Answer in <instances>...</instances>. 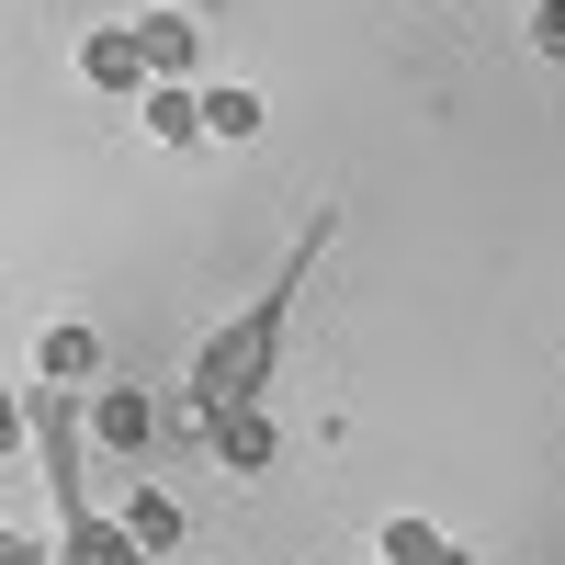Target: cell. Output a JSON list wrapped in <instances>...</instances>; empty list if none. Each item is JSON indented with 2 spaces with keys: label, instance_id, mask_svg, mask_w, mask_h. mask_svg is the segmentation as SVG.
Here are the masks:
<instances>
[{
  "label": "cell",
  "instance_id": "1",
  "mask_svg": "<svg viewBox=\"0 0 565 565\" xmlns=\"http://www.w3.org/2000/svg\"><path fill=\"white\" fill-rule=\"evenodd\" d=\"M328 238H340V215L317 204V215L295 226V249H282V271H271L260 295H249V306H238V317H226L215 340L193 351V418H226V407H260V385H271V351H282V306H295V282L317 271V249H328Z\"/></svg>",
  "mask_w": 565,
  "mask_h": 565
},
{
  "label": "cell",
  "instance_id": "2",
  "mask_svg": "<svg viewBox=\"0 0 565 565\" xmlns=\"http://www.w3.org/2000/svg\"><path fill=\"white\" fill-rule=\"evenodd\" d=\"M79 79L114 90V103H148V90H159V79H148V45H136V23H90V34H79Z\"/></svg>",
  "mask_w": 565,
  "mask_h": 565
},
{
  "label": "cell",
  "instance_id": "3",
  "mask_svg": "<svg viewBox=\"0 0 565 565\" xmlns=\"http://www.w3.org/2000/svg\"><path fill=\"white\" fill-rule=\"evenodd\" d=\"M57 565H148L125 509H57Z\"/></svg>",
  "mask_w": 565,
  "mask_h": 565
},
{
  "label": "cell",
  "instance_id": "4",
  "mask_svg": "<svg viewBox=\"0 0 565 565\" xmlns=\"http://www.w3.org/2000/svg\"><path fill=\"white\" fill-rule=\"evenodd\" d=\"M90 441H103L114 463H136V452H148V441H159V407H148V385H103V396H90Z\"/></svg>",
  "mask_w": 565,
  "mask_h": 565
},
{
  "label": "cell",
  "instance_id": "5",
  "mask_svg": "<svg viewBox=\"0 0 565 565\" xmlns=\"http://www.w3.org/2000/svg\"><path fill=\"white\" fill-rule=\"evenodd\" d=\"M204 441H215V463H226V476H271V452H282L271 407H226V418H204Z\"/></svg>",
  "mask_w": 565,
  "mask_h": 565
},
{
  "label": "cell",
  "instance_id": "6",
  "mask_svg": "<svg viewBox=\"0 0 565 565\" xmlns=\"http://www.w3.org/2000/svg\"><path fill=\"white\" fill-rule=\"evenodd\" d=\"M136 125H148L159 148H204V136H215V125H204V90H193V79H159L148 103H136Z\"/></svg>",
  "mask_w": 565,
  "mask_h": 565
},
{
  "label": "cell",
  "instance_id": "7",
  "mask_svg": "<svg viewBox=\"0 0 565 565\" xmlns=\"http://www.w3.org/2000/svg\"><path fill=\"white\" fill-rule=\"evenodd\" d=\"M136 45H148V79H193L204 23H193V12H136Z\"/></svg>",
  "mask_w": 565,
  "mask_h": 565
},
{
  "label": "cell",
  "instance_id": "8",
  "mask_svg": "<svg viewBox=\"0 0 565 565\" xmlns=\"http://www.w3.org/2000/svg\"><path fill=\"white\" fill-rule=\"evenodd\" d=\"M34 373H45V385H90V373H103V328H45Z\"/></svg>",
  "mask_w": 565,
  "mask_h": 565
},
{
  "label": "cell",
  "instance_id": "9",
  "mask_svg": "<svg viewBox=\"0 0 565 565\" xmlns=\"http://www.w3.org/2000/svg\"><path fill=\"white\" fill-rule=\"evenodd\" d=\"M373 554H385V565H476V554H463L452 532H430V521H407V509H396L385 532H373Z\"/></svg>",
  "mask_w": 565,
  "mask_h": 565
},
{
  "label": "cell",
  "instance_id": "10",
  "mask_svg": "<svg viewBox=\"0 0 565 565\" xmlns=\"http://www.w3.org/2000/svg\"><path fill=\"white\" fill-rule=\"evenodd\" d=\"M125 521H136L148 554H170V543H181V498H170V487H125Z\"/></svg>",
  "mask_w": 565,
  "mask_h": 565
},
{
  "label": "cell",
  "instance_id": "11",
  "mask_svg": "<svg viewBox=\"0 0 565 565\" xmlns=\"http://www.w3.org/2000/svg\"><path fill=\"white\" fill-rule=\"evenodd\" d=\"M204 125L226 136V148H238V136H260V125H271V103H260V90H238V79H226V90H204Z\"/></svg>",
  "mask_w": 565,
  "mask_h": 565
},
{
  "label": "cell",
  "instance_id": "12",
  "mask_svg": "<svg viewBox=\"0 0 565 565\" xmlns=\"http://www.w3.org/2000/svg\"><path fill=\"white\" fill-rule=\"evenodd\" d=\"M532 45H543V57L565 68V0H543V12H532Z\"/></svg>",
  "mask_w": 565,
  "mask_h": 565
},
{
  "label": "cell",
  "instance_id": "13",
  "mask_svg": "<svg viewBox=\"0 0 565 565\" xmlns=\"http://www.w3.org/2000/svg\"><path fill=\"white\" fill-rule=\"evenodd\" d=\"M0 565H45V543L34 532H0Z\"/></svg>",
  "mask_w": 565,
  "mask_h": 565
}]
</instances>
